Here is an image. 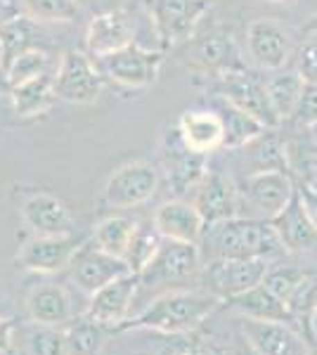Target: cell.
Returning a JSON list of instances; mask_svg holds the SVG:
<instances>
[{"mask_svg": "<svg viewBox=\"0 0 317 355\" xmlns=\"http://www.w3.org/2000/svg\"><path fill=\"white\" fill-rule=\"evenodd\" d=\"M95 64L102 76L112 78L114 83L123 85V88H147L159 78L164 53L147 50L132 41L117 53L95 57Z\"/></svg>", "mask_w": 317, "mask_h": 355, "instance_id": "7", "label": "cell"}, {"mask_svg": "<svg viewBox=\"0 0 317 355\" xmlns=\"http://www.w3.org/2000/svg\"><path fill=\"white\" fill-rule=\"evenodd\" d=\"M8 93H10V102H12L15 114L22 119L40 116V114H45L57 102L53 76H48V73H43V76H38V78H31V81H24L19 85H12Z\"/></svg>", "mask_w": 317, "mask_h": 355, "instance_id": "28", "label": "cell"}, {"mask_svg": "<svg viewBox=\"0 0 317 355\" xmlns=\"http://www.w3.org/2000/svg\"><path fill=\"white\" fill-rule=\"evenodd\" d=\"M303 270H298V268H286V266H270L268 272H265L263 277V284L273 291L277 299L286 301L289 299V294L293 289H296V284L303 279Z\"/></svg>", "mask_w": 317, "mask_h": 355, "instance_id": "38", "label": "cell"}, {"mask_svg": "<svg viewBox=\"0 0 317 355\" xmlns=\"http://www.w3.org/2000/svg\"><path fill=\"white\" fill-rule=\"evenodd\" d=\"M22 8L36 21H74L80 12L76 0H22Z\"/></svg>", "mask_w": 317, "mask_h": 355, "instance_id": "37", "label": "cell"}, {"mask_svg": "<svg viewBox=\"0 0 317 355\" xmlns=\"http://www.w3.org/2000/svg\"><path fill=\"white\" fill-rule=\"evenodd\" d=\"M221 306L218 296L206 289H175L157 296L142 313L128 318L119 329H154L164 334H182L197 329Z\"/></svg>", "mask_w": 317, "mask_h": 355, "instance_id": "2", "label": "cell"}, {"mask_svg": "<svg viewBox=\"0 0 317 355\" xmlns=\"http://www.w3.org/2000/svg\"><path fill=\"white\" fill-rule=\"evenodd\" d=\"M201 254L199 244L189 242H173V239L161 237V244L152 261L142 268L140 287H161V284H173L187 279L201 270Z\"/></svg>", "mask_w": 317, "mask_h": 355, "instance_id": "9", "label": "cell"}, {"mask_svg": "<svg viewBox=\"0 0 317 355\" xmlns=\"http://www.w3.org/2000/svg\"><path fill=\"white\" fill-rule=\"evenodd\" d=\"M241 150H244L246 162H249V173H261V171H291L289 152H286L284 142L277 137V130H263L261 135L253 137L249 145H244Z\"/></svg>", "mask_w": 317, "mask_h": 355, "instance_id": "29", "label": "cell"}, {"mask_svg": "<svg viewBox=\"0 0 317 355\" xmlns=\"http://www.w3.org/2000/svg\"><path fill=\"white\" fill-rule=\"evenodd\" d=\"M230 306L237 311L241 318L249 320H273V322H291V315L286 303L277 299L265 284H256L244 294L234 296V299L228 301ZM293 324V322H291Z\"/></svg>", "mask_w": 317, "mask_h": 355, "instance_id": "27", "label": "cell"}, {"mask_svg": "<svg viewBox=\"0 0 317 355\" xmlns=\"http://www.w3.org/2000/svg\"><path fill=\"white\" fill-rule=\"evenodd\" d=\"M310 346H317V306L310 315Z\"/></svg>", "mask_w": 317, "mask_h": 355, "instance_id": "46", "label": "cell"}, {"mask_svg": "<svg viewBox=\"0 0 317 355\" xmlns=\"http://www.w3.org/2000/svg\"><path fill=\"white\" fill-rule=\"evenodd\" d=\"M0 90H10V85H8V76H5V69H3V64H0Z\"/></svg>", "mask_w": 317, "mask_h": 355, "instance_id": "47", "label": "cell"}, {"mask_svg": "<svg viewBox=\"0 0 317 355\" xmlns=\"http://www.w3.org/2000/svg\"><path fill=\"white\" fill-rule=\"evenodd\" d=\"M166 168H169V180L173 192L185 194L192 192V187L206 173V157L187 150L175 128V142H171V152H166Z\"/></svg>", "mask_w": 317, "mask_h": 355, "instance_id": "26", "label": "cell"}, {"mask_svg": "<svg viewBox=\"0 0 317 355\" xmlns=\"http://www.w3.org/2000/svg\"><path fill=\"white\" fill-rule=\"evenodd\" d=\"M152 223L164 239L189 242V244H199L201 234H204V227H206L199 211L194 209L192 202H185V199H171V202L161 204L159 209L154 211Z\"/></svg>", "mask_w": 317, "mask_h": 355, "instance_id": "20", "label": "cell"}, {"mask_svg": "<svg viewBox=\"0 0 317 355\" xmlns=\"http://www.w3.org/2000/svg\"><path fill=\"white\" fill-rule=\"evenodd\" d=\"M246 50L261 69L277 71L291 57V36L275 19H256L246 28Z\"/></svg>", "mask_w": 317, "mask_h": 355, "instance_id": "16", "label": "cell"}, {"mask_svg": "<svg viewBox=\"0 0 317 355\" xmlns=\"http://www.w3.org/2000/svg\"><path fill=\"white\" fill-rule=\"evenodd\" d=\"M289 308L291 322H296L298 327H303V339L310 346V315H313L317 306V275L315 272H305L303 279L296 284V289L289 294V299L284 301Z\"/></svg>", "mask_w": 317, "mask_h": 355, "instance_id": "32", "label": "cell"}, {"mask_svg": "<svg viewBox=\"0 0 317 355\" xmlns=\"http://www.w3.org/2000/svg\"><path fill=\"white\" fill-rule=\"evenodd\" d=\"M107 327L93 322L88 318H80L67 329V348L69 355H97L105 346Z\"/></svg>", "mask_w": 317, "mask_h": 355, "instance_id": "33", "label": "cell"}, {"mask_svg": "<svg viewBox=\"0 0 317 355\" xmlns=\"http://www.w3.org/2000/svg\"><path fill=\"white\" fill-rule=\"evenodd\" d=\"M239 190V214L249 206L246 218L273 220L289 204L296 192V182L289 171H261L249 173L241 180Z\"/></svg>", "mask_w": 317, "mask_h": 355, "instance_id": "3", "label": "cell"}, {"mask_svg": "<svg viewBox=\"0 0 317 355\" xmlns=\"http://www.w3.org/2000/svg\"><path fill=\"white\" fill-rule=\"evenodd\" d=\"M270 223L277 230V237L286 254H310V251H317V230L310 223L308 214H305L298 192H293L289 204Z\"/></svg>", "mask_w": 317, "mask_h": 355, "instance_id": "19", "label": "cell"}, {"mask_svg": "<svg viewBox=\"0 0 317 355\" xmlns=\"http://www.w3.org/2000/svg\"><path fill=\"white\" fill-rule=\"evenodd\" d=\"M218 78H221V85H218L216 95H221L230 105H234L237 110L253 116L263 128H268V130L282 128L280 116L275 114L273 105H270V100H268V93H265L263 78H258L249 69L223 73V76H218Z\"/></svg>", "mask_w": 317, "mask_h": 355, "instance_id": "8", "label": "cell"}, {"mask_svg": "<svg viewBox=\"0 0 317 355\" xmlns=\"http://www.w3.org/2000/svg\"><path fill=\"white\" fill-rule=\"evenodd\" d=\"M296 171L301 175V180L317 178V142H313L310 147H305V152H301V162L296 164Z\"/></svg>", "mask_w": 317, "mask_h": 355, "instance_id": "41", "label": "cell"}, {"mask_svg": "<svg viewBox=\"0 0 317 355\" xmlns=\"http://www.w3.org/2000/svg\"><path fill=\"white\" fill-rule=\"evenodd\" d=\"M22 220L33 234H74V216L62 199L33 192L22 202Z\"/></svg>", "mask_w": 317, "mask_h": 355, "instance_id": "18", "label": "cell"}, {"mask_svg": "<svg viewBox=\"0 0 317 355\" xmlns=\"http://www.w3.org/2000/svg\"><path fill=\"white\" fill-rule=\"evenodd\" d=\"M121 3L128 5V8H130V5H137V3H140V0H121Z\"/></svg>", "mask_w": 317, "mask_h": 355, "instance_id": "50", "label": "cell"}, {"mask_svg": "<svg viewBox=\"0 0 317 355\" xmlns=\"http://www.w3.org/2000/svg\"><path fill=\"white\" fill-rule=\"evenodd\" d=\"M298 33L305 36V38H315L317 36V15H313L308 21H305V24L298 26Z\"/></svg>", "mask_w": 317, "mask_h": 355, "instance_id": "44", "label": "cell"}, {"mask_svg": "<svg viewBox=\"0 0 317 355\" xmlns=\"http://www.w3.org/2000/svg\"><path fill=\"white\" fill-rule=\"evenodd\" d=\"M159 244H161V234L157 232L154 223H137L123 261L128 263L132 272H142V268H145L147 263L152 261V256L157 254Z\"/></svg>", "mask_w": 317, "mask_h": 355, "instance_id": "34", "label": "cell"}, {"mask_svg": "<svg viewBox=\"0 0 317 355\" xmlns=\"http://www.w3.org/2000/svg\"><path fill=\"white\" fill-rule=\"evenodd\" d=\"M132 43V28L121 10H109L90 19L85 31V50L93 57H105L109 53L126 48Z\"/></svg>", "mask_w": 317, "mask_h": 355, "instance_id": "22", "label": "cell"}, {"mask_svg": "<svg viewBox=\"0 0 317 355\" xmlns=\"http://www.w3.org/2000/svg\"><path fill=\"white\" fill-rule=\"evenodd\" d=\"M137 287H140V275L128 272L123 277L114 279V282L105 284L90 294V303L85 308L83 318L93 320V322L102 324V327H121L128 320L132 311V301L137 296Z\"/></svg>", "mask_w": 317, "mask_h": 355, "instance_id": "13", "label": "cell"}, {"mask_svg": "<svg viewBox=\"0 0 317 355\" xmlns=\"http://www.w3.org/2000/svg\"><path fill=\"white\" fill-rule=\"evenodd\" d=\"M135 227H137V220L128 218V216H109V218H102L95 225L93 242L100 246L102 251H107V254L123 259Z\"/></svg>", "mask_w": 317, "mask_h": 355, "instance_id": "31", "label": "cell"}, {"mask_svg": "<svg viewBox=\"0 0 317 355\" xmlns=\"http://www.w3.org/2000/svg\"><path fill=\"white\" fill-rule=\"evenodd\" d=\"M67 268H69V277L85 294H95L105 284L132 272L130 266L123 259L107 254L97 244H80Z\"/></svg>", "mask_w": 317, "mask_h": 355, "instance_id": "11", "label": "cell"}, {"mask_svg": "<svg viewBox=\"0 0 317 355\" xmlns=\"http://www.w3.org/2000/svg\"><path fill=\"white\" fill-rule=\"evenodd\" d=\"M303 355H317V346H308V351H305Z\"/></svg>", "mask_w": 317, "mask_h": 355, "instance_id": "49", "label": "cell"}, {"mask_svg": "<svg viewBox=\"0 0 317 355\" xmlns=\"http://www.w3.org/2000/svg\"><path fill=\"white\" fill-rule=\"evenodd\" d=\"M189 202L199 211L206 225L239 216V190L232 182V178L221 173V171L206 168L201 180L192 187Z\"/></svg>", "mask_w": 317, "mask_h": 355, "instance_id": "12", "label": "cell"}, {"mask_svg": "<svg viewBox=\"0 0 317 355\" xmlns=\"http://www.w3.org/2000/svg\"><path fill=\"white\" fill-rule=\"evenodd\" d=\"M268 259H216L201 263V284L221 301H230L263 282Z\"/></svg>", "mask_w": 317, "mask_h": 355, "instance_id": "4", "label": "cell"}, {"mask_svg": "<svg viewBox=\"0 0 317 355\" xmlns=\"http://www.w3.org/2000/svg\"><path fill=\"white\" fill-rule=\"evenodd\" d=\"M10 339H12V324H10V320L0 318V353L10 348Z\"/></svg>", "mask_w": 317, "mask_h": 355, "instance_id": "43", "label": "cell"}, {"mask_svg": "<svg viewBox=\"0 0 317 355\" xmlns=\"http://www.w3.org/2000/svg\"><path fill=\"white\" fill-rule=\"evenodd\" d=\"M303 88L305 83L298 76V71H282V69H277L275 76L265 78V93H268L270 105H273V110L280 116L282 123L291 119L298 100H301Z\"/></svg>", "mask_w": 317, "mask_h": 355, "instance_id": "30", "label": "cell"}, {"mask_svg": "<svg viewBox=\"0 0 317 355\" xmlns=\"http://www.w3.org/2000/svg\"><path fill=\"white\" fill-rule=\"evenodd\" d=\"M270 3H286V0H270Z\"/></svg>", "mask_w": 317, "mask_h": 355, "instance_id": "51", "label": "cell"}, {"mask_svg": "<svg viewBox=\"0 0 317 355\" xmlns=\"http://www.w3.org/2000/svg\"><path fill=\"white\" fill-rule=\"evenodd\" d=\"M296 192H298V197H301L303 209H305V214H308L310 223H313L315 230H317V192H313L310 187L301 185V182H296Z\"/></svg>", "mask_w": 317, "mask_h": 355, "instance_id": "42", "label": "cell"}, {"mask_svg": "<svg viewBox=\"0 0 317 355\" xmlns=\"http://www.w3.org/2000/svg\"><path fill=\"white\" fill-rule=\"evenodd\" d=\"M33 48H43V28L28 15L8 17L0 21V64L8 69L17 55Z\"/></svg>", "mask_w": 317, "mask_h": 355, "instance_id": "25", "label": "cell"}, {"mask_svg": "<svg viewBox=\"0 0 317 355\" xmlns=\"http://www.w3.org/2000/svg\"><path fill=\"white\" fill-rule=\"evenodd\" d=\"M159 168L149 162H130L109 175L105 185V204L114 209H132L149 202L159 190Z\"/></svg>", "mask_w": 317, "mask_h": 355, "instance_id": "10", "label": "cell"}, {"mask_svg": "<svg viewBox=\"0 0 317 355\" xmlns=\"http://www.w3.org/2000/svg\"><path fill=\"white\" fill-rule=\"evenodd\" d=\"M201 261L216 259H277L286 254L282 246L277 230L270 220L246 218V216H234V218L211 223L204 227V234L199 239Z\"/></svg>", "mask_w": 317, "mask_h": 355, "instance_id": "1", "label": "cell"}, {"mask_svg": "<svg viewBox=\"0 0 317 355\" xmlns=\"http://www.w3.org/2000/svg\"><path fill=\"white\" fill-rule=\"evenodd\" d=\"M48 64H50V55L45 48H33L26 50V53L17 55L12 62L5 69V76H8V85H19L24 81H31V78H38L43 73H48Z\"/></svg>", "mask_w": 317, "mask_h": 355, "instance_id": "35", "label": "cell"}, {"mask_svg": "<svg viewBox=\"0 0 317 355\" xmlns=\"http://www.w3.org/2000/svg\"><path fill=\"white\" fill-rule=\"evenodd\" d=\"M308 130H310V137H313V142H317V121H315L313 125H310Z\"/></svg>", "mask_w": 317, "mask_h": 355, "instance_id": "48", "label": "cell"}, {"mask_svg": "<svg viewBox=\"0 0 317 355\" xmlns=\"http://www.w3.org/2000/svg\"><path fill=\"white\" fill-rule=\"evenodd\" d=\"M296 128H310L317 121V85H305L291 119Z\"/></svg>", "mask_w": 317, "mask_h": 355, "instance_id": "39", "label": "cell"}, {"mask_svg": "<svg viewBox=\"0 0 317 355\" xmlns=\"http://www.w3.org/2000/svg\"><path fill=\"white\" fill-rule=\"evenodd\" d=\"M28 315L36 324L65 327L74 320V303L69 291L57 282H40L26 296Z\"/></svg>", "mask_w": 317, "mask_h": 355, "instance_id": "21", "label": "cell"}, {"mask_svg": "<svg viewBox=\"0 0 317 355\" xmlns=\"http://www.w3.org/2000/svg\"><path fill=\"white\" fill-rule=\"evenodd\" d=\"M194 43H192V53L194 60L199 62L201 69L223 76L230 71H239L246 69L244 62L239 60V50L234 43L232 28L228 26H211L204 33H194Z\"/></svg>", "mask_w": 317, "mask_h": 355, "instance_id": "17", "label": "cell"}, {"mask_svg": "<svg viewBox=\"0 0 317 355\" xmlns=\"http://www.w3.org/2000/svg\"><path fill=\"white\" fill-rule=\"evenodd\" d=\"M57 100L69 105H90L97 102L105 90V76L100 73L95 60L80 50H67L53 76Z\"/></svg>", "mask_w": 317, "mask_h": 355, "instance_id": "6", "label": "cell"}, {"mask_svg": "<svg viewBox=\"0 0 317 355\" xmlns=\"http://www.w3.org/2000/svg\"><path fill=\"white\" fill-rule=\"evenodd\" d=\"M78 246L80 242L74 234H33L22 244L17 261L31 272H60Z\"/></svg>", "mask_w": 317, "mask_h": 355, "instance_id": "14", "label": "cell"}, {"mask_svg": "<svg viewBox=\"0 0 317 355\" xmlns=\"http://www.w3.org/2000/svg\"><path fill=\"white\" fill-rule=\"evenodd\" d=\"M147 3L161 53L178 43L192 41L204 15L211 10L209 0H147Z\"/></svg>", "mask_w": 317, "mask_h": 355, "instance_id": "5", "label": "cell"}, {"mask_svg": "<svg viewBox=\"0 0 317 355\" xmlns=\"http://www.w3.org/2000/svg\"><path fill=\"white\" fill-rule=\"evenodd\" d=\"M209 110L216 112V116L221 119L223 152L241 150L244 145H249L253 137H258L263 130H268V128H263L253 116H249L246 112H241L234 105H230L228 100H223L221 95H213V102H211Z\"/></svg>", "mask_w": 317, "mask_h": 355, "instance_id": "24", "label": "cell"}, {"mask_svg": "<svg viewBox=\"0 0 317 355\" xmlns=\"http://www.w3.org/2000/svg\"><path fill=\"white\" fill-rule=\"evenodd\" d=\"M298 76L303 78L305 85H317V36L310 38L308 43L298 50Z\"/></svg>", "mask_w": 317, "mask_h": 355, "instance_id": "40", "label": "cell"}, {"mask_svg": "<svg viewBox=\"0 0 317 355\" xmlns=\"http://www.w3.org/2000/svg\"><path fill=\"white\" fill-rule=\"evenodd\" d=\"M241 331L258 355H303L308 351V341L291 322L241 318Z\"/></svg>", "mask_w": 317, "mask_h": 355, "instance_id": "15", "label": "cell"}, {"mask_svg": "<svg viewBox=\"0 0 317 355\" xmlns=\"http://www.w3.org/2000/svg\"><path fill=\"white\" fill-rule=\"evenodd\" d=\"M26 346L31 355H69L67 329L33 322V327L26 336Z\"/></svg>", "mask_w": 317, "mask_h": 355, "instance_id": "36", "label": "cell"}, {"mask_svg": "<svg viewBox=\"0 0 317 355\" xmlns=\"http://www.w3.org/2000/svg\"><path fill=\"white\" fill-rule=\"evenodd\" d=\"M171 355H216V353H211V351H206V348H178V351H173Z\"/></svg>", "mask_w": 317, "mask_h": 355, "instance_id": "45", "label": "cell"}, {"mask_svg": "<svg viewBox=\"0 0 317 355\" xmlns=\"http://www.w3.org/2000/svg\"><path fill=\"white\" fill-rule=\"evenodd\" d=\"M178 135L187 150L204 157L223 150V125L213 110L185 112L178 121Z\"/></svg>", "mask_w": 317, "mask_h": 355, "instance_id": "23", "label": "cell"}]
</instances>
